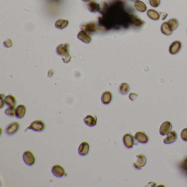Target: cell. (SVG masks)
<instances>
[{
  "label": "cell",
  "instance_id": "6da1fadb",
  "mask_svg": "<svg viewBox=\"0 0 187 187\" xmlns=\"http://www.w3.org/2000/svg\"><path fill=\"white\" fill-rule=\"evenodd\" d=\"M46 125L45 122L42 120H35L31 123L30 125L28 127L27 129H32L35 132H42L45 129Z\"/></svg>",
  "mask_w": 187,
  "mask_h": 187
},
{
  "label": "cell",
  "instance_id": "8d00e7d4",
  "mask_svg": "<svg viewBox=\"0 0 187 187\" xmlns=\"http://www.w3.org/2000/svg\"><path fill=\"white\" fill-rule=\"evenodd\" d=\"M130 1H132V2H137L138 1H140V0H130Z\"/></svg>",
  "mask_w": 187,
  "mask_h": 187
},
{
  "label": "cell",
  "instance_id": "1f68e13d",
  "mask_svg": "<svg viewBox=\"0 0 187 187\" xmlns=\"http://www.w3.org/2000/svg\"><path fill=\"white\" fill-rule=\"evenodd\" d=\"M138 97V95L135 93H131L129 95V98L132 100V101H134Z\"/></svg>",
  "mask_w": 187,
  "mask_h": 187
},
{
  "label": "cell",
  "instance_id": "5bb4252c",
  "mask_svg": "<svg viewBox=\"0 0 187 187\" xmlns=\"http://www.w3.org/2000/svg\"><path fill=\"white\" fill-rule=\"evenodd\" d=\"M134 137L136 140H137V142L140 143H143V144L147 143L149 140V138L147 135L145 134L144 132H141V131L137 132L135 134Z\"/></svg>",
  "mask_w": 187,
  "mask_h": 187
},
{
  "label": "cell",
  "instance_id": "9a60e30c",
  "mask_svg": "<svg viewBox=\"0 0 187 187\" xmlns=\"http://www.w3.org/2000/svg\"><path fill=\"white\" fill-rule=\"evenodd\" d=\"M69 45L68 43L61 44L57 48V52L59 55H66L67 54H69Z\"/></svg>",
  "mask_w": 187,
  "mask_h": 187
},
{
  "label": "cell",
  "instance_id": "7c38bea8",
  "mask_svg": "<svg viewBox=\"0 0 187 187\" xmlns=\"http://www.w3.org/2000/svg\"><path fill=\"white\" fill-rule=\"evenodd\" d=\"M27 111L26 107L23 104H20L17 106L16 108V116L19 119H22L24 118Z\"/></svg>",
  "mask_w": 187,
  "mask_h": 187
},
{
  "label": "cell",
  "instance_id": "9c48e42d",
  "mask_svg": "<svg viewBox=\"0 0 187 187\" xmlns=\"http://www.w3.org/2000/svg\"><path fill=\"white\" fill-rule=\"evenodd\" d=\"M172 128L171 123L169 121H165L161 125L160 133L162 136H165L171 131Z\"/></svg>",
  "mask_w": 187,
  "mask_h": 187
},
{
  "label": "cell",
  "instance_id": "d4e9b609",
  "mask_svg": "<svg viewBox=\"0 0 187 187\" xmlns=\"http://www.w3.org/2000/svg\"><path fill=\"white\" fill-rule=\"evenodd\" d=\"M132 23L133 24L134 26L136 27H140L142 25L144 21H142L141 19L138 17L137 16H134L132 17Z\"/></svg>",
  "mask_w": 187,
  "mask_h": 187
},
{
  "label": "cell",
  "instance_id": "8992f818",
  "mask_svg": "<svg viewBox=\"0 0 187 187\" xmlns=\"http://www.w3.org/2000/svg\"><path fill=\"white\" fill-rule=\"evenodd\" d=\"M181 47L182 43L178 40L174 41L172 43L169 47V52L171 54H176L179 52Z\"/></svg>",
  "mask_w": 187,
  "mask_h": 187
},
{
  "label": "cell",
  "instance_id": "4316f807",
  "mask_svg": "<svg viewBox=\"0 0 187 187\" xmlns=\"http://www.w3.org/2000/svg\"><path fill=\"white\" fill-rule=\"evenodd\" d=\"M5 113L8 116L11 117L16 116V108L14 107H9L6 109Z\"/></svg>",
  "mask_w": 187,
  "mask_h": 187
},
{
  "label": "cell",
  "instance_id": "603a6c76",
  "mask_svg": "<svg viewBox=\"0 0 187 187\" xmlns=\"http://www.w3.org/2000/svg\"><path fill=\"white\" fill-rule=\"evenodd\" d=\"M69 24V21L66 19H59L55 22V26L57 28L63 29L65 28Z\"/></svg>",
  "mask_w": 187,
  "mask_h": 187
},
{
  "label": "cell",
  "instance_id": "7402d4cb",
  "mask_svg": "<svg viewBox=\"0 0 187 187\" xmlns=\"http://www.w3.org/2000/svg\"><path fill=\"white\" fill-rule=\"evenodd\" d=\"M100 5L94 1L90 2L88 5V9L91 12H99L100 10Z\"/></svg>",
  "mask_w": 187,
  "mask_h": 187
},
{
  "label": "cell",
  "instance_id": "d590c367",
  "mask_svg": "<svg viewBox=\"0 0 187 187\" xmlns=\"http://www.w3.org/2000/svg\"><path fill=\"white\" fill-rule=\"evenodd\" d=\"M183 168H184L185 170H187V159H186L185 160V161L183 162Z\"/></svg>",
  "mask_w": 187,
  "mask_h": 187
},
{
  "label": "cell",
  "instance_id": "44dd1931",
  "mask_svg": "<svg viewBox=\"0 0 187 187\" xmlns=\"http://www.w3.org/2000/svg\"><path fill=\"white\" fill-rule=\"evenodd\" d=\"M134 7L140 12H144L147 9V7L144 2L141 1H138L134 3Z\"/></svg>",
  "mask_w": 187,
  "mask_h": 187
},
{
  "label": "cell",
  "instance_id": "5b68a950",
  "mask_svg": "<svg viewBox=\"0 0 187 187\" xmlns=\"http://www.w3.org/2000/svg\"><path fill=\"white\" fill-rule=\"evenodd\" d=\"M136 161L133 163V166L136 169L140 170L141 168L145 166L147 163V159L144 155L142 154H139L136 156Z\"/></svg>",
  "mask_w": 187,
  "mask_h": 187
},
{
  "label": "cell",
  "instance_id": "2e32d148",
  "mask_svg": "<svg viewBox=\"0 0 187 187\" xmlns=\"http://www.w3.org/2000/svg\"><path fill=\"white\" fill-rule=\"evenodd\" d=\"M77 38L81 40L82 42H84L86 43H89L91 42L92 39L90 37V35L88 34L86 32L82 30L81 32H80L77 35Z\"/></svg>",
  "mask_w": 187,
  "mask_h": 187
},
{
  "label": "cell",
  "instance_id": "ba28073f",
  "mask_svg": "<svg viewBox=\"0 0 187 187\" xmlns=\"http://www.w3.org/2000/svg\"><path fill=\"white\" fill-rule=\"evenodd\" d=\"M124 145L127 148H132L134 144V138L130 133H126L123 137Z\"/></svg>",
  "mask_w": 187,
  "mask_h": 187
},
{
  "label": "cell",
  "instance_id": "8fae6325",
  "mask_svg": "<svg viewBox=\"0 0 187 187\" xmlns=\"http://www.w3.org/2000/svg\"><path fill=\"white\" fill-rule=\"evenodd\" d=\"M90 144L86 142H83L80 145L78 149V152L80 155L85 156L89 153Z\"/></svg>",
  "mask_w": 187,
  "mask_h": 187
},
{
  "label": "cell",
  "instance_id": "ffe728a7",
  "mask_svg": "<svg viewBox=\"0 0 187 187\" xmlns=\"http://www.w3.org/2000/svg\"><path fill=\"white\" fill-rule=\"evenodd\" d=\"M147 14L149 18L154 21H158L160 18V13L158 11H155L153 9H150L148 10Z\"/></svg>",
  "mask_w": 187,
  "mask_h": 187
},
{
  "label": "cell",
  "instance_id": "4dcf8cb0",
  "mask_svg": "<svg viewBox=\"0 0 187 187\" xmlns=\"http://www.w3.org/2000/svg\"><path fill=\"white\" fill-rule=\"evenodd\" d=\"M4 46L6 47H11L13 46V42L11 39H8L4 42Z\"/></svg>",
  "mask_w": 187,
  "mask_h": 187
},
{
  "label": "cell",
  "instance_id": "30bf717a",
  "mask_svg": "<svg viewBox=\"0 0 187 187\" xmlns=\"http://www.w3.org/2000/svg\"><path fill=\"white\" fill-rule=\"evenodd\" d=\"M177 139V134L174 131H170L167 134L166 137L163 139V143L165 144H171L174 143Z\"/></svg>",
  "mask_w": 187,
  "mask_h": 187
},
{
  "label": "cell",
  "instance_id": "277c9868",
  "mask_svg": "<svg viewBox=\"0 0 187 187\" xmlns=\"http://www.w3.org/2000/svg\"><path fill=\"white\" fill-rule=\"evenodd\" d=\"M80 27L82 30L89 34H92L97 29V25L95 22H91L88 24H82Z\"/></svg>",
  "mask_w": 187,
  "mask_h": 187
},
{
  "label": "cell",
  "instance_id": "3957f363",
  "mask_svg": "<svg viewBox=\"0 0 187 187\" xmlns=\"http://www.w3.org/2000/svg\"><path fill=\"white\" fill-rule=\"evenodd\" d=\"M20 125L18 122H11L6 127V133L8 136H12L18 131Z\"/></svg>",
  "mask_w": 187,
  "mask_h": 187
},
{
  "label": "cell",
  "instance_id": "7a4b0ae2",
  "mask_svg": "<svg viewBox=\"0 0 187 187\" xmlns=\"http://www.w3.org/2000/svg\"><path fill=\"white\" fill-rule=\"evenodd\" d=\"M23 158L24 163L29 166H32L36 161L34 154L30 150H27L24 152Z\"/></svg>",
  "mask_w": 187,
  "mask_h": 187
},
{
  "label": "cell",
  "instance_id": "74e56055",
  "mask_svg": "<svg viewBox=\"0 0 187 187\" xmlns=\"http://www.w3.org/2000/svg\"><path fill=\"white\" fill-rule=\"evenodd\" d=\"M83 1H84V2H88V1H90V0H82Z\"/></svg>",
  "mask_w": 187,
  "mask_h": 187
},
{
  "label": "cell",
  "instance_id": "4fadbf2b",
  "mask_svg": "<svg viewBox=\"0 0 187 187\" xmlns=\"http://www.w3.org/2000/svg\"><path fill=\"white\" fill-rule=\"evenodd\" d=\"M84 124L88 126L93 127L97 125V116H93L91 115H88L86 116L84 119Z\"/></svg>",
  "mask_w": 187,
  "mask_h": 187
},
{
  "label": "cell",
  "instance_id": "cb8c5ba5",
  "mask_svg": "<svg viewBox=\"0 0 187 187\" xmlns=\"http://www.w3.org/2000/svg\"><path fill=\"white\" fill-rule=\"evenodd\" d=\"M129 86L126 83H122L119 87V91L122 95H126L129 92Z\"/></svg>",
  "mask_w": 187,
  "mask_h": 187
},
{
  "label": "cell",
  "instance_id": "d6986e66",
  "mask_svg": "<svg viewBox=\"0 0 187 187\" xmlns=\"http://www.w3.org/2000/svg\"><path fill=\"white\" fill-rule=\"evenodd\" d=\"M5 103L7 106L9 107H14L16 106L17 101H16V98L14 97L12 95H8L5 98Z\"/></svg>",
  "mask_w": 187,
  "mask_h": 187
},
{
  "label": "cell",
  "instance_id": "f1b7e54d",
  "mask_svg": "<svg viewBox=\"0 0 187 187\" xmlns=\"http://www.w3.org/2000/svg\"><path fill=\"white\" fill-rule=\"evenodd\" d=\"M181 138L185 142H187V128L183 129L181 134Z\"/></svg>",
  "mask_w": 187,
  "mask_h": 187
},
{
  "label": "cell",
  "instance_id": "e0dca14e",
  "mask_svg": "<svg viewBox=\"0 0 187 187\" xmlns=\"http://www.w3.org/2000/svg\"><path fill=\"white\" fill-rule=\"evenodd\" d=\"M112 98H113V95L109 91H106L103 93L102 95L101 100L103 104L105 105H108L111 102Z\"/></svg>",
  "mask_w": 187,
  "mask_h": 187
},
{
  "label": "cell",
  "instance_id": "d6a6232c",
  "mask_svg": "<svg viewBox=\"0 0 187 187\" xmlns=\"http://www.w3.org/2000/svg\"><path fill=\"white\" fill-rule=\"evenodd\" d=\"M5 95L3 94H1V106H0V108H2L3 107V106L5 105V99H3V95Z\"/></svg>",
  "mask_w": 187,
  "mask_h": 187
},
{
  "label": "cell",
  "instance_id": "836d02e7",
  "mask_svg": "<svg viewBox=\"0 0 187 187\" xmlns=\"http://www.w3.org/2000/svg\"><path fill=\"white\" fill-rule=\"evenodd\" d=\"M160 14V17H161V19L163 20H164L165 19H166L167 16V13L165 12H161Z\"/></svg>",
  "mask_w": 187,
  "mask_h": 187
},
{
  "label": "cell",
  "instance_id": "ac0fdd59",
  "mask_svg": "<svg viewBox=\"0 0 187 187\" xmlns=\"http://www.w3.org/2000/svg\"><path fill=\"white\" fill-rule=\"evenodd\" d=\"M161 31L163 34L169 36L172 33V29L170 26L168 22H164L161 26Z\"/></svg>",
  "mask_w": 187,
  "mask_h": 187
},
{
  "label": "cell",
  "instance_id": "83f0119b",
  "mask_svg": "<svg viewBox=\"0 0 187 187\" xmlns=\"http://www.w3.org/2000/svg\"><path fill=\"white\" fill-rule=\"evenodd\" d=\"M161 0H149V3L150 6L153 7H158L160 5Z\"/></svg>",
  "mask_w": 187,
  "mask_h": 187
},
{
  "label": "cell",
  "instance_id": "52a82bcc",
  "mask_svg": "<svg viewBox=\"0 0 187 187\" xmlns=\"http://www.w3.org/2000/svg\"><path fill=\"white\" fill-rule=\"evenodd\" d=\"M52 174L57 177H62L65 174V169L60 165H55L52 168Z\"/></svg>",
  "mask_w": 187,
  "mask_h": 187
},
{
  "label": "cell",
  "instance_id": "f546056e",
  "mask_svg": "<svg viewBox=\"0 0 187 187\" xmlns=\"http://www.w3.org/2000/svg\"><path fill=\"white\" fill-rule=\"evenodd\" d=\"M71 56L70 55V54H69V53L67 54L66 55H63V57L62 58L63 61L65 63H69L70 61H71Z\"/></svg>",
  "mask_w": 187,
  "mask_h": 187
},
{
  "label": "cell",
  "instance_id": "e575fe53",
  "mask_svg": "<svg viewBox=\"0 0 187 187\" xmlns=\"http://www.w3.org/2000/svg\"><path fill=\"white\" fill-rule=\"evenodd\" d=\"M53 73H54V71H53V69H50L49 70V71L48 72V77H52L53 75Z\"/></svg>",
  "mask_w": 187,
  "mask_h": 187
},
{
  "label": "cell",
  "instance_id": "484cf974",
  "mask_svg": "<svg viewBox=\"0 0 187 187\" xmlns=\"http://www.w3.org/2000/svg\"><path fill=\"white\" fill-rule=\"evenodd\" d=\"M167 22H168L170 27L171 28V29H172V30L176 29L177 28L178 26V21L176 19H171Z\"/></svg>",
  "mask_w": 187,
  "mask_h": 187
}]
</instances>
